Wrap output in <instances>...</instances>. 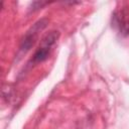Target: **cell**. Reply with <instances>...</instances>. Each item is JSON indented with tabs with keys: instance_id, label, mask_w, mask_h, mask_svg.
Here are the masks:
<instances>
[{
	"instance_id": "cell-1",
	"label": "cell",
	"mask_w": 129,
	"mask_h": 129,
	"mask_svg": "<svg viewBox=\"0 0 129 129\" xmlns=\"http://www.w3.org/2000/svg\"><path fill=\"white\" fill-rule=\"evenodd\" d=\"M58 36H59V33L56 30H51L48 33H46L42 37V39L40 40L39 46L35 50L30 61L33 64H35V63H39V62H42L45 59H47L53 45L55 44V42L58 38Z\"/></svg>"
},
{
	"instance_id": "cell-2",
	"label": "cell",
	"mask_w": 129,
	"mask_h": 129,
	"mask_svg": "<svg viewBox=\"0 0 129 129\" xmlns=\"http://www.w3.org/2000/svg\"><path fill=\"white\" fill-rule=\"evenodd\" d=\"M47 23H48V20L45 19V18H42V19L36 21L27 30V32L24 34V36H23V38L20 42V46H19L20 51L26 52L33 46V44L35 43V41L38 37V33L46 27Z\"/></svg>"
},
{
	"instance_id": "cell-3",
	"label": "cell",
	"mask_w": 129,
	"mask_h": 129,
	"mask_svg": "<svg viewBox=\"0 0 129 129\" xmlns=\"http://www.w3.org/2000/svg\"><path fill=\"white\" fill-rule=\"evenodd\" d=\"M112 23L121 34H129V13L126 10L116 11L112 17Z\"/></svg>"
}]
</instances>
